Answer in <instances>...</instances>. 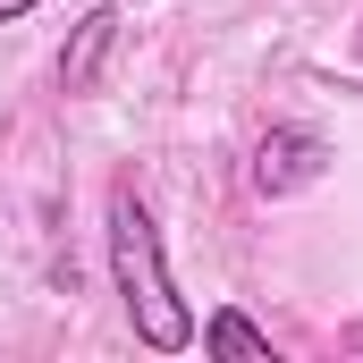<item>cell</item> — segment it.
<instances>
[{"mask_svg":"<svg viewBox=\"0 0 363 363\" xmlns=\"http://www.w3.org/2000/svg\"><path fill=\"white\" fill-rule=\"evenodd\" d=\"M118 9H93L77 17V34H68V51H60V93H93L101 85V68H110V51H118Z\"/></svg>","mask_w":363,"mask_h":363,"instance_id":"3957f363","label":"cell"},{"mask_svg":"<svg viewBox=\"0 0 363 363\" xmlns=\"http://www.w3.org/2000/svg\"><path fill=\"white\" fill-rule=\"evenodd\" d=\"M355 51H363V26H355Z\"/></svg>","mask_w":363,"mask_h":363,"instance_id":"8992f818","label":"cell"},{"mask_svg":"<svg viewBox=\"0 0 363 363\" xmlns=\"http://www.w3.org/2000/svg\"><path fill=\"white\" fill-rule=\"evenodd\" d=\"M43 0H0V26H17V17H34Z\"/></svg>","mask_w":363,"mask_h":363,"instance_id":"5b68a950","label":"cell"},{"mask_svg":"<svg viewBox=\"0 0 363 363\" xmlns=\"http://www.w3.org/2000/svg\"><path fill=\"white\" fill-rule=\"evenodd\" d=\"M203 347L211 355H245V363H271V330H254L237 304H220L211 321H203Z\"/></svg>","mask_w":363,"mask_h":363,"instance_id":"277c9868","label":"cell"},{"mask_svg":"<svg viewBox=\"0 0 363 363\" xmlns=\"http://www.w3.org/2000/svg\"><path fill=\"white\" fill-rule=\"evenodd\" d=\"M321 169H330V144L313 127H271L254 144V186L262 194H304V186H321Z\"/></svg>","mask_w":363,"mask_h":363,"instance_id":"7a4b0ae2","label":"cell"},{"mask_svg":"<svg viewBox=\"0 0 363 363\" xmlns=\"http://www.w3.org/2000/svg\"><path fill=\"white\" fill-rule=\"evenodd\" d=\"M110 279H118V304H127V321L152 355L194 347V313H186L178 279L161 262V228H152V203L135 186H110Z\"/></svg>","mask_w":363,"mask_h":363,"instance_id":"6da1fadb","label":"cell"}]
</instances>
